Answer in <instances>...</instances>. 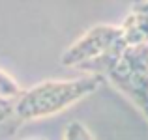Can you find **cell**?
<instances>
[{"label":"cell","instance_id":"52a82bcc","mask_svg":"<svg viewBox=\"0 0 148 140\" xmlns=\"http://www.w3.org/2000/svg\"><path fill=\"white\" fill-rule=\"evenodd\" d=\"M141 52H143V60H145V65H146V69H148V45L141 47Z\"/></svg>","mask_w":148,"mask_h":140},{"label":"cell","instance_id":"6da1fadb","mask_svg":"<svg viewBox=\"0 0 148 140\" xmlns=\"http://www.w3.org/2000/svg\"><path fill=\"white\" fill-rule=\"evenodd\" d=\"M103 84V77L83 75L68 80H43L28 90H23L15 99V120L17 122H36L49 116L60 114L92 95Z\"/></svg>","mask_w":148,"mask_h":140},{"label":"cell","instance_id":"8992f818","mask_svg":"<svg viewBox=\"0 0 148 140\" xmlns=\"http://www.w3.org/2000/svg\"><path fill=\"white\" fill-rule=\"evenodd\" d=\"M130 11H135V13H141V15H146V17H148V2H137V4H133Z\"/></svg>","mask_w":148,"mask_h":140},{"label":"cell","instance_id":"ba28073f","mask_svg":"<svg viewBox=\"0 0 148 140\" xmlns=\"http://www.w3.org/2000/svg\"><path fill=\"white\" fill-rule=\"evenodd\" d=\"M25 140H45V138H25Z\"/></svg>","mask_w":148,"mask_h":140},{"label":"cell","instance_id":"3957f363","mask_svg":"<svg viewBox=\"0 0 148 140\" xmlns=\"http://www.w3.org/2000/svg\"><path fill=\"white\" fill-rule=\"evenodd\" d=\"M103 79L122 92L148 120V69L143 60L141 47L126 49L122 58L109 69Z\"/></svg>","mask_w":148,"mask_h":140},{"label":"cell","instance_id":"277c9868","mask_svg":"<svg viewBox=\"0 0 148 140\" xmlns=\"http://www.w3.org/2000/svg\"><path fill=\"white\" fill-rule=\"evenodd\" d=\"M21 92L23 90L15 82V79H11V75L0 69V101H15L21 95Z\"/></svg>","mask_w":148,"mask_h":140},{"label":"cell","instance_id":"7a4b0ae2","mask_svg":"<svg viewBox=\"0 0 148 140\" xmlns=\"http://www.w3.org/2000/svg\"><path fill=\"white\" fill-rule=\"evenodd\" d=\"M120 28L114 24H94L79 39L62 52L60 64L66 67H79L88 75L105 77L107 71L126 52Z\"/></svg>","mask_w":148,"mask_h":140},{"label":"cell","instance_id":"5b68a950","mask_svg":"<svg viewBox=\"0 0 148 140\" xmlns=\"http://www.w3.org/2000/svg\"><path fill=\"white\" fill-rule=\"evenodd\" d=\"M62 140H96L92 131L81 122H71L64 131Z\"/></svg>","mask_w":148,"mask_h":140}]
</instances>
